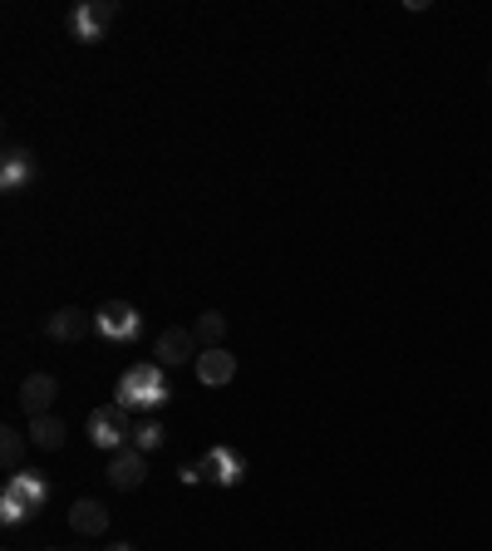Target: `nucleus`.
<instances>
[{
	"label": "nucleus",
	"instance_id": "nucleus-12",
	"mask_svg": "<svg viewBox=\"0 0 492 551\" xmlns=\"http://www.w3.org/2000/svg\"><path fill=\"white\" fill-rule=\"evenodd\" d=\"M89 330H94V315L79 306H64L45 320V335H50V340H79V335H89Z\"/></svg>",
	"mask_w": 492,
	"mask_h": 551
},
{
	"label": "nucleus",
	"instance_id": "nucleus-2",
	"mask_svg": "<svg viewBox=\"0 0 492 551\" xmlns=\"http://www.w3.org/2000/svg\"><path fill=\"white\" fill-rule=\"evenodd\" d=\"M45 497H50L45 478H35V473H10V483L0 492V517H5V527L25 522V512H35Z\"/></svg>",
	"mask_w": 492,
	"mask_h": 551
},
{
	"label": "nucleus",
	"instance_id": "nucleus-7",
	"mask_svg": "<svg viewBox=\"0 0 492 551\" xmlns=\"http://www.w3.org/2000/svg\"><path fill=\"white\" fill-rule=\"evenodd\" d=\"M143 478H148V453H138V448L109 453V483H114L119 492L143 488Z\"/></svg>",
	"mask_w": 492,
	"mask_h": 551
},
{
	"label": "nucleus",
	"instance_id": "nucleus-5",
	"mask_svg": "<svg viewBox=\"0 0 492 551\" xmlns=\"http://www.w3.org/2000/svg\"><path fill=\"white\" fill-rule=\"evenodd\" d=\"M94 330L104 340H133L138 335V310L128 306V301H104V306L94 310Z\"/></svg>",
	"mask_w": 492,
	"mask_h": 551
},
{
	"label": "nucleus",
	"instance_id": "nucleus-16",
	"mask_svg": "<svg viewBox=\"0 0 492 551\" xmlns=\"http://www.w3.org/2000/svg\"><path fill=\"white\" fill-rule=\"evenodd\" d=\"M20 458H25V433L0 429V468L5 473H20Z\"/></svg>",
	"mask_w": 492,
	"mask_h": 551
},
{
	"label": "nucleus",
	"instance_id": "nucleus-10",
	"mask_svg": "<svg viewBox=\"0 0 492 551\" xmlns=\"http://www.w3.org/2000/svg\"><path fill=\"white\" fill-rule=\"evenodd\" d=\"M197 379H202L207 389H222V384H232V379H237V355H232L227 345H217V350H202V355H197Z\"/></svg>",
	"mask_w": 492,
	"mask_h": 551
},
{
	"label": "nucleus",
	"instance_id": "nucleus-3",
	"mask_svg": "<svg viewBox=\"0 0 492 551\" xmlns=\"http://www.w3.org/2000/svg\"><path fill=\"white\" fill-rule=\"evenodd\" d=\"M128 414H133V409H123V404H114V409H94V414H89V443L104 448V453H123V438H133Z\"/></svg>",
	"mask_w": 492,
	"mask_h": 551
},
{
	"label": "nucleus",
	"instance_id": "nucleus-1",
	"mask_svg": "<svg viewBox=\"0 0 492 551\" xmlns=\"http://www.w3.org/2000/svg\"><path fill=\"white\" fill-rule=\"evenodd\" d=\"M119 404L123 409H163L168 404V384H163V365L143 360L119 379Z\"/></svg>",
	"mask_w": 492,
	"mask_h": 551
},
{
	"label": "nucleus",
	"instance_id": "nucleus-15",
	"mask_svg": "<svg viewBox=\"0 0 492 551\" xmlns=\"http://www.w3.org/2000/svg\"><path fill=\"white\" fill-rule=\"evenodd\" d=\"M64 419H55V414H40V419H30V443L35 448H45V453H55V448H64Z\"/></svg>",
	"mask_w": 492,
	"mask_h": 551
},
{
	"label": "nucleus",
	"instance_id": "nucleus-4",
	"mask_svg": "<svg viewBox=\"0 0 492 551\" xmlns=\"http://www.w3.org/2000/svg\"><path fill=\"white\" fill-rule=\"evenodd\" d=\"M197 355H202V345H197V335L187 330V325H168L158 340H153V360L163 369H173V365H197Z\"/></svg>",
	"mask_w": 492,
	"mask_h": 551
},
{
	"label": "nucleus",
	"instance_id": "nucleus-11",
	"mask_svg": "<svg viewBox=\"0 0 492 551\" xmlns=\"http://www.w3.org/2000/svg\"><path fill=\"white\" fill-rule=\"evenodd\" d=\"M69 527L79 537H104L109 532V507L99 497H79V502H69Z\"/></svg>",
	"mask_w": 492,
	"mask_h": 551
},
{
	"label": "nucleus",
	"instance_id": "nucleus-17",
	"mask_svg": "<svg viewBox=\"0 0 492 551\" xmlns=\"http://www.w3.org/2000/svg\"><path fill=\"white\" fill-rule=\"evenodd\" d=\"M133 448H138V453H153V448H163V424H153V419L133 424Z\"/></svg>",
	"mask_w": 492,
	"mask_h": 551
},
{
	"label": "nucleus",
	"instance_id": "nucleus-14",
	"mask_svg": "<svg viewBox=\"0 0 492 551\" xmlns=\"http://www.w3.org/2000/svg\"><path fill=\"white\" fill-rule=\"evenodd\" d=\"M192 335H197V345H202V350L227 345V315H222V310H202V315L192 320Z\"/></svg>",
	"mask_w": 492,
	"mask_h": 551
},
{
	"label": "nucleus",
	"instance_id": "nucleus-13",
	"mask_svg": "<svg viewBox=\"0 0 492 551\" xmlns=\"http://www.w3.org/2000/svg\"><path fill=\"white\" fill-rule=\"evenodd\" d=\"M35 178V158H30V148H20V143H10L5 148V163H0V183L5 187H20Z\"/></svg>",
	"mask_w": 492,
	"mask_h": 551
},
{
	"label": "nucleus",
	"instance_id": "nucleus-18",
	"mask_svg": "<svg viewBox=\"0 0 492 551\" xmlns=\"http://www.w3.org/2000/svg\"><path fill=\"white\" fill-rule=\"evenodd\" d=\"M109 551H138V547H128V542H114V547H109Z\"/></svg>",
	"mask_w": 492,
	"mask_h": 551
},
{
	"label": "nucleus",
	"instance_id": "nucleus-8",
	"mask_svg": "<svg viewBox=\"0 0 492 551\" xmlns=\"http://www.w3.org/2000/svg\"><path fill=\"white\" fill-rule=\"evenodd\" d=\"M55 399H60V379H55V374H30V379L20 384V409H25L30 419L50 414Z\"/></svg>",
	"mask_w": 492,
	"mask_h": 551
},
{
	"label": "nucleus",
	"instance_id": "nucleus-9",
	"mask_svg": "<svg viewBox=\"0 0 492 551\" xmlns=\"http://www.w3.org/2000/svg\"><path fill=\"white\" fill-rule=\"evenodd\" d=\"M202 473L212 478V483H222V488H237L246 478V463L237 448H207V458H202Z\"/></svg>",
	"mask_w": 492,
	"mask_h": 551
},
{
	"label": "nucleus",
	"instance_id": "nucleus-6",
	"mask_svg": "<svg viewBox=\"0 0 492 551\" xmlns=\"http://www.w3.org/2000/svg\"><path fill=\"white\" fill-rule=\"evenodd\" d=\"M114 15H119V5H114V0H99V5H79V10L69 15V30H74V40H79V45H94Z\"/></svg>",
	"mask_w": 492,
	"mask_h": 551
}]
</instances>
